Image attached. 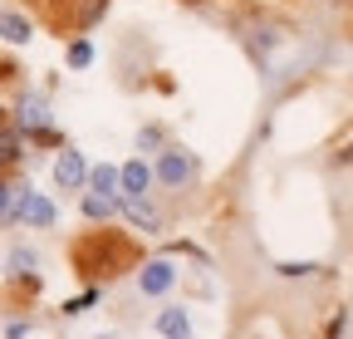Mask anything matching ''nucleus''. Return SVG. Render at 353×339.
Returning a JSON list of instances; mask_svg holds the SVG:
<instances>
[{
	"mask_svg": "<svg viewBox=\"0 0 353 339\" xmlns=\"http://www.w3.org/2000/svg\"><path fill=\"white\" fill-rule=\"evenodd\" d=\"M83 177H88V173H83V157H79V153H64V157L54 162V182H59L64 192H79Z\"/></svg>",
	"mask_w": 353,
	"mask_h": 339,
	"instance_id": "5",
	"label": "nucleus"
},
{
	"mask_svg": "<svg viewBox=\"0 0 353 339\" xmlns=\"http://www.w3.org/2000/svg\"><path fill=\"white\" fill-rule=\"evenodd\" d=\"M69 266H74V275L83 285H108V280H118V275L143 266V246L128 231H113V226L83 231V236L69 241Z\"/></svg>",
	"mask_w": 353,
	"mask_h": 339,
	"instance_id": "1",
	"label": "nucleus"
},
{
	"mask_svg": "<svg viewBox=\"0 0 353 339\" xmlns=\"http://www.w3.org/2000/svg\"><path fill=\"white\" fill-rule=\"evenodd\" d=\"M123 206H128V217H132V222H138V226H148V231L157 226V217H152V206H148L143 197H128Z\"/></svg>",
	"mask_w": 353,
	"mask_h": 339,
	"instance_id": "12",
	"label": "nucleus"
},
{
	"mask_svg": "<svg viewBox=\"0 0 353 339\" xmlns=\"http://www.w3.org/2000/svg\"><path fill=\"white\" fill-rule=\"evenodd\" d=\"M20 123H25V128H39V123H44V104L39 99H25L20 104Z\"/></svg>",
	"mask_w": 353,
	"mask_h": 339,
	"instance_id": "14",
	"label": "nucleus"
},
{
	"mask_svg": "<svg viewBox=\"0 0 353 339\" xmlns=\"http://www.w3.org/2000/svg\"><path fill=\"white\" fill-rule=\"evenodd\" d=\"M20 222L25 226H54V202L50 197H34V192H25V206H20Z\"/></svg>",
	"mask_w": 353,
	"mask_h": 339,
	"instance_id": "3",
	"label": "nucleus"
},
{
	"mask_svg": "<svg viewBox=\"0 0 353 339\" xmlns=\"http://www.w3.org/2000/svg\"><path fill=\"white\" fill-rule=\"evenodd\" d=\"M88 59H94V50H88V39H74V45H69V64H74V69H83Z\"/></svg>",
	"mask_w": 353,
	"mask_h": 339,
	"instance_id": "15",
	"label": "nucleus"
},
{
	"mask_svg": "<svg viewBox=\"0 0 353 339\" xmlns=\"http://www.w3.org/2000/svg\"><path fill=\"white\" fill-rule=\"evenodd\" d=\"M113 6V0H30V10L50 25L59 39L64 35H83V30H94L103 20V10Z\"/></svg>",
	"mask_w": 353,
	"mask_h": 339,
	"instance_id": "2",
	"label": "nucleus"
},
{
	"mask_svg": "<svg viewBox=\"0 0 353 339\" xmlns=\"http://www.w3.org/2000/svg\"><path fill=\"white\" fill-rule=\"evenodd\" d=\"M83 217L88 222H108L113 217V197H83Z\"/></svg>",
	"mask_w": 353,
	"mask_h": 339,
	"instance_id": "11",
	"label": "nucleus"
},
{
	"mask_svg": "<svg viewBox=\"0 0 353 339\" xmlns=\"http://www.w3.org/2000/svg\"><path fill=\"white\" fill-rule=\"evenodd\" d=\"M0 30H6V39H10V45H25V39H30V20L25 15H6V20H0Z\"/></svg>",
	"mask_w": 353,
	"mask_h": 339,
	"instance_id": "10",
	"label": "nucleus"
},
{
	"mask_svg": "<svg viewBox=\"0 0 353 339\" xmlns=\"http://www.w3.org/2000/svg\"><path fill=\"white\" fill-rule=\"evenodd\" d=\"M0 157H6V167H15V162H20V133H15V128L0 133Z\"/></svg>",
	"mask_w": 353,
	"mask_h": 339,
	"instance_id": "13",
	"label": "nucleus"
},
{
	"mask_svg": "<svg viewBox=\"0 0 353 339\" xmlns=\"http://www.w3.org/2000/svg\"><path fill=\"white\" fill-rule=\"evenodd\" d=\"M157 329H162V339H192V320L182 310H162L157 315Z\"/></svg>",
	"mask_w": 353,
	"mask_h": 339,
	"instance_id": "7",
	"label": "nucleus"
},
{
	"mask_svg": "<svg viewBox=\"0 0 353 339\" xmlns=\"http://www.w3.org/2000/svg\"><path fill=\"white\" fill-rule=\"evenodd\" d=\"M88 182H94V192H103V197H118L123 173H118V167H94V173H88Z\"/></svg>",
	"mask_w": 353,
	"mask_h": 339,
	"instance_id": "9",
	"label": "nucleus"
},
{
	"mask_svg": "<svg viewBox=\"0 0 353 339\" xmlns=\"http://www.w3.org/2000/svg\"><path fill=\"white\" fill-rule=\"evenodd\" d=\"M34 271V256L30 251H10V275H30Z\"/></svg>",
	"mask_w": 353,
	"mask_h": 339,
	"instance_id": "16",
	"label": "nucleus"
},
{
	"mask_svg": "<svg viewBox=\"0 0 353 339\" xmlns=\"http://www.w3.org/2000/svg\"><path fill=\"white\" fill-rule=\"evenodd\" d=\"M157 177H162L167 187H182V182L192 177V162H187L182 153H162V162H157Z\"/></svg>",
	"mask_w": 353,
	"mask_h": 339,
	"instance_id": "6",
	"label": "nucleus"
},
{
	"mask_svg": "<svg viewBox=\"0 0 353 339\" xmlns=\"http://www.w3.org/2000/svg\"><path fill=\"white\" fill-rule=\"evenodd\" d=\"M187 6H196V0H187Z\"/></svg>",
	"mask_w": 353,
	"mask_h": 339,
	"instance_id": "18",
	"label": "nucleus"
},
{
	"mask_svg": "<svg viewBox=\"0 0 353 339\" xmlns=\"http://www.w3.org/2000/svg\"><path fill=\"white\" fill-rule=\"evenodd\" d=\"M138 275H143V295H167V290H172V280H176V271H172L167 261H148Z\"/></svg>",
	"mask_w": 353,
	"mask_h": 339,
	"instance_id": "4",
	"label": "nucleus"
},
{
	"mask_svg": "<svg viewBox=\"0 0 353 339\" xmlns=\"http://www.w3.org/2000/svg\"><path fill=\"white\" fill-rule=\"evenodd\" d=\"M148 182H152V173H148L143 162H128V167H123V197H143Z\"/></svg>",
	"mask_w": 353,
	"mask_h": 339,
	"instance_id": "8",
	"label": "nucleus"
},
{
	"mask_svg": "<svg viewBox=\"0 0 353 339\" xmlns=\"http://www.w3.org/2000/svg\"><path fill=\"white\" fill-rule=\"evenodd\" d=\"M99 339H118V334H99Z\"/></svg>",
	"mask_w": 353,
	"mask_h": 339,
	"instance_id": "17",
	"label": "nucleus"
}]
</instances>
